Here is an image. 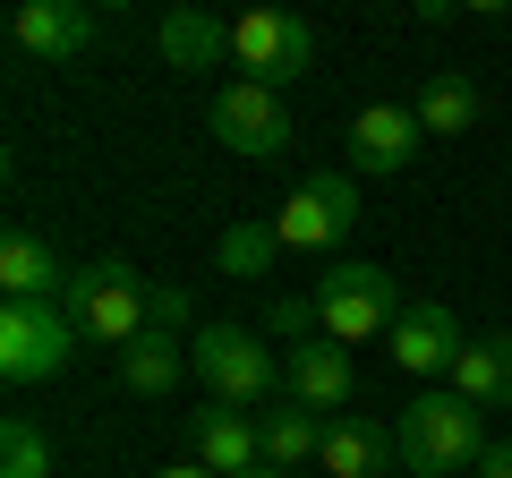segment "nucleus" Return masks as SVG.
I'll return each mask as SVG.
<instances>
[{"label": "nucleus", "mask_w": 512, "mask_h": 478, "mask_svg": "<svg viewBox=\"0 0 512 478\" xmlns=\"http://www.w3.org/2000/svg\"><path fill=\"white\" fill-rule=\"evenodd\" d=\"M205 129H214L222 154H239V163H274V154L291 146V111H282L274 86L239 77V86H222L214 103H205Z\"/></svg>", "instance_id": "6e6552de"}, {"label": "nucleus", "mask_w": 512, "mask_h": 478, "mask_svg": "<svg viewBox=\"0 0 512 478\" xmlns=\"http://www.w3.org/2000/svg\"><path fill=\"white\" fill-rule=\"evenodd\" d=\"M274 257H282V231H274V222H231V231H222V248H214V265H222L231 282L274 274Z\"/></svg>", "instance_id": "412c9836"}, {"label": "nucleus", "mask_w": 512, "mask_h": 478, "mask_svg": "<svg viewBox=\"0 0 512 478\" xmlns=\"http://www.w3.org/2000/svg\"><path fill=\"white\" fill-rule=\"evenodd\" d=\"M256 436H265V470H308V461L325 453V419H316V410H299V402L265 410V419H256Z\"/></svg>", "instance_id": "6ab92c4d"}, {"label": "nucleus", "mask_w": 512, "mask_h": 478, "mask_svg": "<svg viewBox=\"0 0 512 478\" xmlns=\"http://www.w3.org/2000/svg\"><path fill=\"white\" fill-rule=\"evenodd\" d=\"M69 274H77V265L60 257L43 231H26V222L0 239V291L26 299V308H60V299H69Z\"/></svg>", "instance_id": "9d476101"}, {"label": "nucleus", "mask_w": 512, "mask_h": 478, "mask_svg": "<svg viewBox=\"0 0 512 478\" xmlns=\"http://www.w3.org/2000/svg\"><path fill=\"white\" fill-rule=\"evenodd\" d=\"M188 444H197V461L214 478H248L256 461H265V436H256V419L248 410H188Z\"/></svg>", "instance_id": "4468645a"}, {"label": "nucleus", "mask_w": 512, "mask_h": 478, "mask_svg": "<svg viewBox=\"0 0 512 478\" xmlns=\"http://www.w3.org/2000/svg\"><path fill=\"white\" fill-rule=\"evenodd\" d=\"M60 316H69L86 342L128 350L137 333H154V282L137 274V265H77V274H69V299H60Z\"/></svg>", "instance_id": "7ed1b4c3"}, {"label": "nucleus", "mask_w": 512, "mask_h": 478, "mask_svg": "<svg viewBox=\"0 0 512 478\" xmlns=\"http://www.w3.org/2000/svg\"><path fill=\"white\" fill-rule=\"evenodd\" d=\"M188 359H197V385L214 393L222 410H248V419H265V402H274L282 385V359L265 342H256V325H197L188 333Z\"/></svg>", "instance_id": "f03ea898"}, {"label": "nucleus", "mask_w": 512, "mask_h": 478, "mask_svg": "<svg viewBox=\"0 0 512 478\" xmlns=\"http://www.w3.org/2000/svg\"><path fill=\"white\" fill-rule=\"evenodd\" d=\"M154 478H214L205 461H171V470H154Z\"/></svg>", "instance_id": "a878e982"}, {"label": "nucleus", "mask_w": 512, "mask_h": 478, "mask_svg": "<svg viewBox=\"0 0 512 478\" xmlns=\"http://www.w3.org/2000/svg\"><path fill=\"white\" fill-rule=\"evenodd\" d=\"M265 333H282V342H308V333H325L316 325V299H274V308H265Z\"/></svg>", "instance_id": "5701e85b"}, {"label": "nucleus", "mask_w": 512, "mask_h": 478, "mask_svg": "<svg viewBox=\"0 0 512 478\" xmlns=\"http://www.w3.org/2000/svg\"><path fill=\"white\" fill-rule=\"evenodd\" d=\"M0 478H52V436L26 410H9V427H0Z\"/></svg>", "instance_id": "4be33fe9"}, {"label": "nucleus", "mask_w": 512, "mask_h": 478, "mask_svg": "<svg viewBox=\"0 0 512 478\" xmlns=\"http://www.w3.org/2000/svg\"><path fill=\"white\" fill-rule=\"evenodd\" d=\"M282 393H291L299 410H316V419H325V410H350L359 368H350L342 342H325V333H316V342H299L291 359H282Z\"/></svg>", "instance_id": "9b49d317"}, {"label": "nucleus", "mask_w": 512, "mask_h": 478, "mask_svg": "<svg viewBox=\"0 0 512 478\" xmlns=\"http://www.w3.org/2000/svg\"><path fill=\"white\" fill-rule=\"evenodd\" d=\"M154 43H163V60H171V69H188V77L231 60V26L205 18V9H171V18L154 26Z\"/></svg>", "instance_id": "a211bd4d"}, {"label": "nucleus", "mask_w": 512, "mask_h": 478, "mask_svg": "<svg viewBox=\"0 0 512 478\" xmlns=\"http://www.w3.org/2000/svg\"><path fill=\"white\" fill-rule=\"evenodd\" d=\"M453 359H461V325H453V308H436V299H410L402 325H393V368H410V376H453Z\"/></svg>", "instance_id": "ddd939ff"}, {"label": "nucleus", "mask_w": 512, "mask_h": 478, "mask_svg": "<svg viewBox=\"0 0 512 478\" xmlns=\"http://www.w3.org/2000/svg\"><path fill=\"white\" fill-rule=\"evenodd\" d=\"M393 453H402L410 478H461V470L487 461V410H470L453 385L419 393V402H402V419H393Z\"/></svg>", "instance_id": "f257e3e1"}, {"label": "nucleus", "mask_w": 512, "mask_h": 478, "mask_svg": "<svg viewBox=\"0 0 512 478\" xmlns=\"http://www.w3.org/2000/svg\"><path fill=\"white\" fill-rule=\"evenodd\" d=\"M231 60L256 77V86H299V77L316 69V26L299 18V9H248V18L231 26Z\"/></svg>", "instance_id": "39448f33"}, {"label": "nucleus", "mask_w": 512, "mask_h": 478, "mask_svg": "<svg viewBox=\"0 0 512 478\" xmlns=\"http://www.w3.org/2000/svg\"><path fill=\"white\" fill-rule=\"evenodd\" d=\"M316 461H325V478H384L402 453H393V427L350 419V410H342V419H325V453H316Z\"/></svg>", "instance_id": "dca6fc26"}, {"label": "nucleus", "mask_w": 512, "mask_h": 478, "mask_svg": "<svg viewBox=\"0 0 512 478\" xmlns=\"http://www.w3.org/2000/svg\"><path fill=\"white\" fill-rule=\"evenodd\" d=\"M197 368V359H188V333H137V342L120 350V385L128 393H146V402H163V393H180V376Z\"/></svg>", "instance_id": "f3484780"}, {"label": "nucleus", "mask_w": 512, "mask_h": 478, "mask_svg": "<svg viewBox=\"0 0 512 478\" xmlns=\"http://www.w3.org/2000/svg\"><path fill=\"white\" fill-rule=\"evenodd\" d=\"M419 146H427V129H419V111H410V103L350 111V163H359V171H410Z\"/></svg>", "instance_id": "f8f14e48"}, {"label": "nucleus", "mask_w": 512, "mask_h": 478, "mask_svg": "<svg viewBox=\"0 0 512 478\" xmlns=\"http://www.w3.org/2000/svg\"><path fill=\"white\" fill-rule=\"evenodd\" d=\"M470 478H512V444H487V461H478Z\"/></svg>", "instance_id": "393cba45"}, {"label": "nucleus", "mask_w": 512, "mask_h": 478, "mask_svg": "<svg viewBox=\"0 0 512 478\" xmlns=\"http://www.w3.org/2000/svg\"><path fill=\"white\" fill-rule=\"evenodd\" d=\"M248 478H291V470H265V461H256V470H248Z\"/></svg>", "instance_id": "bb28decb"}, {"label": "nucleus", "mask_w": 512, "mask_h": 478, "mask_svg": "<svg viewBox=\"0 0 512 478\" xmlns=\"http://www.w3.org/2000/svg\"><path fill=\"white\" fill-rule=\"evenodd\" d=\"M77 342H86V333L60 308H26V299L0 308V376H9V385H52L77 359Z\"/></svg>", "instance_id": "423d86ee"}, {"label": "nucleus", "mask_w": 512, "mask_h": 478, "mask_svg": "<svg viewBox=\"0 0 512 478\" xmlns=\"http://www.w3.org/2000/svg\"><path fill=\"white\" fill-rule=\"evenodd\" d=\"M274 231H282V248H308V257L342 248V239L359 231V188H350V171H316V180H299L291 197L274 205Z\"/></svg>", "instance_id": "0eeeda50"}, {"label": "nucleus", "mask_w": 512, "mask_h": 478, "mask_svg": "<svg viewBox=\"0 0 512 478\" xmlns=\"http://www.w3.org/2000/svg\"><path fill=\"white\" fill-rule=\"evenodd\" d=\"M154 325H163V333H180V325H188V291H171V282H154Z\"/></svg>", "instance_id": "b1692460"}, {"label": "nucleus", "mask_w": 512, "mask_h": 478, "mask_svg": "<svg viewBox=\"0 0 512 478\" xmlns=\"http://www.w3.org/2000/svg\"><path fill=\"white\" fill-rule=\"evenodd\" d=\"M410 111H419L427 137H470L478 129V86H470V77H427V94Z\"/></svg>", "instance_id": "aec40b11"}, {"label": "nucleus", "mask_w": 512, "mask_h": 478, "mask_svg": "<svg viewBox=\"0 0 512 478\" xmlns=\"http://www.w3.org/2000/svg\"><path fill=\"white\" fill-rule=\"evenodd\" d=\"M444 385H453L470 410H512V333H470Z\"/></svg>", "instance_id": "2eb2a0df"}, {"label": "nucleus", "mask_w": 512, "mask_h": 478, "mask_svg": "<svg viewBox=\"0 0 512 478\" xmlns=\"http://www.w3.org/2000/svg\"><path fill=\"white\" fill-rule=\"evenodd\" d=\"M94 35H103V18H94L86 0H26L18 18H9V43L26 60H77V52H94Z\"/></svg>", "instance_id": "1a4fd4ad"}, {"label": "nucleus", "mask_w": 512, "mask_h": 478, "mask_svg": "<svg viewBox=\"0 0 512 478\" xmlns=\"http://www.w3.org/2000/svg\"><path fill=\"white\" fill-rule=\"evenodd\" d=\"M316 325H325V342H376V333H393L402 325V291H393V274L384 265H359V257H342V265H325L316 274Z\"/></svg>", "instance_id": "20e7f679"}]
</instances>
